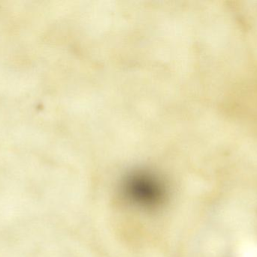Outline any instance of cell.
I'll return each instance as SVG.
<instances>
[{
  "instance_id": "obj_1",
  "label": "cell",
  "mask_w": 257,
  "mask_h": 257,
  "mask_svg": "<svg viewBox=\"0 0 257 257\" xmlns=\"http://www.w3.org/2000/svg\"><path fill=\"white\" fill-rule=\"evenodd\" d=\"M120 191L130 206L144 211L161 208L168 195L164 179L157 172L144 167L126 174L120 182Z\"/></svg>"
}]
</instances>
